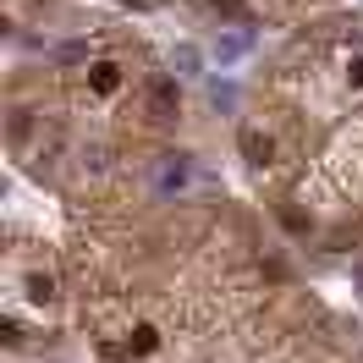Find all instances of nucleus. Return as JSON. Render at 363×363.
<instances>
[{
	"label": "nucleus",
	"instance_id": "9d476101",
	"mask_svg": "<svg viewBox=\"0 0 363 363\" xmlns=\"http://www.w3.org/2000/svg\"><path fill=\"white\" fill-rule=\"evenodd\" d=\"M347 77H352V83H358V89H363V55H358V61H352V67H347Z\"/></svg>",
	"mask_w": 363,
	"mask_h": 363
},
{
	"label": "nucleus",
	"instance_id": "7ed1b4c3",
	"mask_svg": "<svg viewBox=\"0 0 363 363\" xmlns=\"http://www.w3.org/2000/svg\"><path fill=\"white\" fill-rule=\"evenodd\" d=\"M187 182V165H182V155H165V165H160V187H182Z\"/></svg>",
	"mask_w": 363,
	"mask_h": 363
},
{
	"label": "nucleus",
	"instance_id": "6e6552de",
	"mask_svg": "<svg viewBox=\"0 0 363 363\" xmlns=\"http://www.w3.org/2000/svg\"><path fill=\"white\" fill-rule=\"evenodd\" d=\"M177 67H182V72H199V50L182 45V50H177Z\"/></svg>",
	"mask_w": 363,
	"mask_h": 363
},
{
	"label": "nucleus",
	"instance_id": "f03ea898",
	"mask_svg": "<svg viewBox=\"0 0 363 363\" xmlns=\"http://www.w3.org/2000/svg\"><path fill=\"white\" fill-rule=\"evenodd\" d=\"M242 155H248L253 165H270V160H275V143L264 133H242Z\"/></svg>",
	"mask_w": 363,
	"mask_h": 363
},
{
	"label": "nucleus",
	"instance_id": "0eeeda50",
	"mask_svg": "<svg viewBox=\"0 0 363 363\" xmlns=\"http://www.w3.org/2000/svg\"><path fill=\"white\" fill-rule=\"evenodd\" d=\"M209 99H215L220 111H231V105H237V89H231V83H209Z\"/></svg>",
	"mask_w": 363,
	"mask_h": 363
},
{
	"label": "nucleus",
	"instance_id": "20e7f679",
	"mask_svg": "<svg viewBox=\"0 0 363 363\" xmlns=\"http://www.w3.org/2000/svg\"><path fill=\"white\" fill-rule=\"evenodd\" d=\"M28 297H33V303H50V297H55V281H50V275H28Z\"/></svg>",
	"mask_w": 363,
	"mask_h": 363
},
{
	"label": "nucleus",
	"instance_id": "39448f33",
	"mask_svg": "<svg viewBox=\"0 0 363 363\" xmlns=\"http://www.w3.org/2000/svg\"><path fill=\"white\" fill-rule=\"evenodd\" d=\"M89 77H94V89H99V94H111L116 83H121V77H116V67H111V61H99V67H94Z\"/></svg>",
	"mask_w": 363,
	"mask_h": 363
},
{
	"label": "nucleus",
	"instance_id": "f257e3e1",
	"mask_svg": "<svg viewBox=\"0 0 363 363\" xmlns=\"http://www.w3.org/2000/svg\"><path fill=\"white\" fill-rule=\"evenodd\" d=\"M177 105H182L177 83H171V77H155V83H149V111H155V121H171Z\"/></svg>",
	"mask_w": 363,
	"mask_h": 363
},
{
	"label": "nucleus",
	"instance_id": "1a4fd4ad",
	"mask_svg": "<svg viewBox=\"0 0 363 363\" xmlns=\"http://www.w3.org/2000/svg\"><path fill=\"white\" fill-rule=\"evenodd\" d=\"M215 11H226V17H248V11H242V0H215Z\"/></svg>",
	"mask_w": 363,
	"mask_h": 363
},
{
	"label": "nucleus",
	"instance_id": "423d86ee",
	"mask_svg": "<svg viewBox=\"0 0 363 363\" xmlns=\"http://www.w3.org/2000/svg\"><path fill=\"white\" fill-rule=\"evenodd\" d=\"M242 50H248V33H231V39H220V50H215V55H220V61H237Z\"/></svg>",
	"mask_w": 363,
	"mask_h": 363
}]
</instances>
